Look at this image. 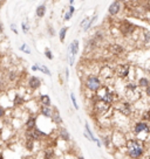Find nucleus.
<instances>
[{"instance_id":"7c9ffc66","label":"nucleus","mask_w":150,"mask_h":159,"mask_svg":"<svg viewBox=\"0 0 150 159\" xmlns=\"http://www.w3.org/2000/svg\"><path fill=\"white\" fill-rule=\"evenodd\" d=\"M47 32H48V35L49 36H54L56 34V32H55V29H54L53 26H48L47 27Z\"/></svg>"},{"instance_id":"c756f323","label":"nucleus","mask_w":150,"mask_h":159,"mask_svg":"<svg viewBox=\"0 0 150 159\" xmlns=\"http://www.w3.org/2000/svg\"><path fill=\"white\" fill-rule=\"evenodd\" d=\"M45 56H46L48 60H53V59H54V55H53V53L50 52L49 48H46V49H45Z\"/></svg>"},{"instance_id":"2eb2a0df","label":"nucleus","mask_w":150,"mask_h":159,"mask_svg":"<svg viewBox=\"0 0 150 159\" xmlns=\"http://www.w3.org/2000/svg\"><path fill=\"white\" fill-rule=\"evenodd\" d=\"M137 85H138L140 89H144L148 85H150V80L147 76H141L138 78V81H137Z\"/></svg>"},{"instance_id":"c85d7f7f","label":"nucleus","mask_w":150,"mask_h":159,"mask_svg":"<svg viewBox=\"0 0 150 159\" xmlns=\"http://www.w3.org/2000/svg\"><path fill=\"white\" fill-rule=\"evenodd\" d=\"M33 146H34V140L31 139V138H27V142H26V147L28 150H33Z\"/></svg>"},{"instance_id":"e433bc0d","label":"nucleus","mask_w":150,"mask_h":159,"mask_svg":"<svg viewBox=\"0 0 150 159\" xmlns=\"http://www.w3.org/2000/svg\"><path fill=\"white\" fill-rule=\"evenodd\" d=\"M8 75H10V77H8L10 81H14V80H17V73H15V72H11Z\"/></svg>"},{"instance_id":"37998d69","label":"nucleus","mask_w":150,"mask_h":159,"mask_svg":"<svg viewBox=\"0 0 150 159\" xmlns=\"http://www.w3.org/2000/svg\"><path fill=\"white\" fill-rule=\"evenodd\" d=\"M68 3H69V5H73L75 3V0H68Z\"/></svg>"},{"instance_id":"ddd939ff","label":"nucleus","mask_w":150,"mask_h":159,"mask_svg":"<svg viewBox=\"0 0 150 159\" xmlns=\"http://www.w3.org/2000/svg\"><path fill=\"white\" fill-rule=\"evenodd\" d=\"M39 100H40L41 105H44V107H52V100L49 97V95H46V94L40 95V98Z\"/></svg>"},{"instance_id":"ea45409f","label":"nucleus","mask_w":150,"mask_h":159,"mask_svg":"<svg viewBox=\"0 0 150 159\" xmlns=\"http://www.w3.org/2000/svg\"><path fill=\"white\" fill-rule=\"evenodd\" d=\"M65 74H66V80L68 81V78H69V69L68 68L65 69Z\"/></svg>"},{"instance_id":"b1692460","label":"nucleus","mask_w":150,"mask_h":159,"mask_svg":"<svg viewBox=\"0 0 150 159\" xmlns=\"http://www.w3.org/2000/svg\"><path fill=\"white\" fill-rule=\"evenodd\" d=\"M19 50L22 52V53H25V54H31V53H32V50H31V48H29V46H28L27 43H25V42L20 45Z\"/></svg>"},{"instance_id":"9b49d317","label":"nucleus","mask_w":150,"mask_h":159,"mask_svg":"<svg viewBox=\"0 0 150 159\" xmlns=\"http://www.w3.org/2000/svg\"><path fill=\"white\" fill-rule=\"evenodd\" d=\"M97 19H99V15H97V14H94L92 18H89L88 22L83 26V32H84V33H87V32H89V30L93 28V26L95 25V22H96Z\"/></svg>"},{"instance_id":"f704fd0d","label":"nucleus","mask_w":150,"mask_h":159,"mask_svg":"<svg viewBox=\"0 0 150 159\" xmlns=\"http://www.w3.org/2000/svg\"><path fill=\"white\" fill-rule=\"evenodd\" d=\"M143 120L144 122H148V120H150V109L145 112V115H143Z\"/></svg>"},{"instance_id":"393cba45","label":"nucleus","mask_w":150,"mask_h":159,"mask_svg":"<svg viewBox=\"0 0 150 159\" xmlns=\"http://www.w3.org/2000/svg\"><path fill=\"white\" fill-rule=\"evenodd\" d=\"M54 156V150L53 149H47L45 151V154H44V158L45 159H52Z\"/></svg>"},{"instance_id":"a878e982","label":"nucleus","mask_w":150,"mask_h":159,"mask_svg":"<svg viewBox=\"0 0 150 159\" xmlns=\"http://www.w3.org/2000/svg\"><path fill=\"white\" fill-rule=\"evenodd\" d=\"M24 102H25L24 97H21L20 95H15V97H14V105H21Z\"/></svg>"},{"instance_id":"6e6552de","label":"nucleus","mask_w":150,"mask_h":159,"mask_svg":"<svg viewBox=\"0 0 150 159\" xmlns=\"http://www.w3.org/2000/svg\"><path fill=\"white\" fill-rule=\"evenodd\" d=\"M109 52L114 56H120L126 52V49L122 45H120V43H111V45H109Z\"/></svg>"},{"instance_id":"58836bf2","label":"nucleus","mask_w":150,"mask_h":159,"mask_svg":"<svg viewBox=\"0 0 150 159\" xmlns=\"http://www.w3.org/2000/svg\"><path fill=\"white\" fill-rule=\"evenodd\" d=\"M144 94L147 95L148 97H150V85H148L147 88H144Z\"/></svg>"},{"instance_id":"aec40b11","label":"nucleus","mask_w":150,"mask_h":159,"mask_svg":"<svg viewBox=\"0 0 150 159\" xmlns=\"http://www.w3.org/2000/svg\"><path fill=\"white\" fill-rule=\"evenodd\" d=\"M93 39H94L97 43L101 42V41H103V40H104V34H103V32H102L101 29H97V30L95 32V34H94Z\"/></svg>"},{"instance_id":"c03bdc74","label":"nucleus","mask_w":150,"mask_h":159,"mask_svg":"<svg viewBox=\"0 0 150 159\" xmlns=\"http://www.w3.org/2000/svg\"><path fill=\"white\" fill-rule=\"evenodd\" d=\"M117 1H120V3L122 4V3H127V0H117Z\"/></svg>"},{"instance_id":"4468645a","label":"nucleus","mask_w":150,"mask_h":159,"mask_svg":"<svg viewBox=\"0 0 150 159\" xmlns=\"http://www.w3.org/2000/svg\"><path fill=\"white\" fill-rule=\"evenodd\" d=\"M53 109H52V107H41V109H40V114L44 116V117H46V118H52V115H53Z\"/></svg>"},{"instance_id":"dca6fc26","label":"nucleus","mask_w":150,"mask_h":159,"mask_svg":"<svg viewBox=\"0 0 150 159\" xmlns=\"http://www.w3.org/2000/svg\"><path fill=\"white\" fill-rule=\"evenodd\" d=\"M74 13H75V7H74L73 5H69L68 10L66 11V13H65V15H64V21H66V22L69 21V20L73 18Z\"/></svg>"},{"instance_id":"f8f14e48","label":"nucleus","mask_w":150,"mask_h":159,"mask_svg":"<svg viewBox=\"0 0 150 159\" xmlns=\"http://www.w3.org/2000/svg\"><path fill=\"white\" fill-rule=\"evenodd\" d=\"M46 13H47L46 4H41V5H39V6L35 8V15H37V18H39V19H42V18L46 15Z\"/></svg>"},{"instance_id":"09e8293b","label":"nucleus","mask_w":150,"mask_h":159,"mask_svg":"<svg viewBox=\"0 0 150 159\" xmlns=\"http://www.w3.org/2000/svg\"><path fill=\"white\" fill-rule=\"evenodd\" d=\"M80 1H84V0H80Z\"/></svg>"},{"instance_id":"cd10ccee","label":"nucleus","mask_w":150,"mask_h":159,"mask_svg":"<svg viewBox=\"0 0 150 159\" xmlns=\"http://www.w3.org/2000/svg\"><path fill=\"white\" fill-rule=\"evenodd\" d=\"M71 100H72V104H73L74 109L79 110V105H77V102H76V98H75V95L73 92H71Z\"/></svg>"},{"instance_id":"8fccbe9b","label":"nucleus","mask_w":150,"mask_h":159,"mask_svg":"<svg viewBox=\"0 0 150 159\" xmlns=\"http://www.w3.org/2000/svg\"><path fill=\"white\" fill-rule=\"evenodd\" d=\"M147 159H150V158H147Z\"/></svg>"},{"instance_id":"a19ab883","label":"nucleus","mask_w":150,"mask_h":159,"mask_svg":"<svg viewBox=\"0 0 150 159\" xmlns=\"http://www.w3.org/2000/svg\"><path fill=\"white\" fill-rule=\"evenodd\" d=\"M3 33H4V26L1 22H0V34H3Z\"/></svg>"},{"instance_id":"a211bd4d","label":"nucleus","mask_w":150,"mask_h":159,"mask_svg":"<svg viewBox=\"0 0 150 159\" xmlns=\"http://www.w3.org/2000/svg\"><path fill=\"white\" fill-rule=\"evenodd\" d=\"M68 29H69V28H68L67 26L61 27V29H60V32H59V39H60V42H65Z\"/></svg>"},{"instance_id":"f03ea898","label":"nucleus","mask_w":150,"mask_h":159,"mask_svg":"<svg viewBox=\"0 0 150 159\" xmlns=\"http://www.w3.org/2000/svg\"><path fill=\"white\" fill-rule=\"evenodd\" d=\"M84 85H86V88H87L89 91L96 92L103 84H102L101 77H99V76H96V75H91V76H88V77L86 78Z\"/></svg>"},{"instance_id":"9d476101","label":"nucleus","mask_w":150,"mask_h":159,"mask_svg":"<svg viewBox=\"0 0 150 159\" xmlns=\"http://www.w3.org/2000/svg\"><path fill=\"white\" fill-rule=\"evenodd\" d=\"M68 50H69L71 55L76 56L77 53H79V50H80V41H79L77 39L73 40V41L71 42V45H69V49H68Z\"/></svg>"},{"instance_id":"72a5a7b5","label":"nucleus","mask_w":150,"mask_h":159,"mask_svg":"<svg viewBox=\"0 0 150 159\" xmlns=\"http://www.w3.org/2000/svg\"><path fill=\"white\" fill-rule=\"evenodd\" d=\"M10 28H11V30L13 32L14 34H18V33H19V32H18V29H17V26H15V23H13V22H12V23L10 25Z\"/></svg>"},{"instance_id":"de8ad7c7","label":"nucleus","mask_w":150,"mask_h":159,"mask_svg":"<svg viewBox=\"0 0 150 159\" xmlns=\"http://www.w3.org/2000/svg\"><path fill=\"white\" fill-rule=\"evenodd\" d=\"M79 159H84V158L83 157H79Z\"/></svg>"},{"instance_id":"a18cd8bd","label":"nucleus","mask_w":150,"mask_h":159,"mask_svg":"<svg viewBox=\"0 0 150 159\" xmlns=\"http://www.w3.org/2000/svg\"><path fill=\"white\" fill-rule=\"evenodd\" d=\"M0 159H4V156H3L1 153H0Z\"/></svg>"},{"instance_id":"20e7f679","label":"nucleus","mask_w":150,"mask_h":159,"mask_svg":"<svg viewBox=\"0 0 150 159\" xmlns=\"http://www.w3.org/2000/svg\"><path fill=\"white\" fill-rule=\"evenodd\" d=\"M129 73H130V65H128V63L117 65L114 68V76H116L120 80H126L129 76Z\"/></svg>"},{"instance_id":"1a4fd4ad","label":"nucleus","mask_w":150,"mask_h":159,"mask_svg":"<svg viewBox=\"0 0 150 159\" xmlns=\"http://www.w3.org/2000/svg\"><path fill=\"white\" fill-rule=\"evenodd\" d=\"M27 85L29 89L32 90H37L41 87V80L38 77V76H31L27 81Z\"/></svg>"},{"instance_id":"4c0bfd02","label":"nucleus","mask_w":150,"mask_h":159,"mask_svg":"<svg viewBox=\"0 0 150 159\" xmlns=\"http://www.w3.org/2000/svg\"><path fill=\"white\" fill-rule=\"evenodd\" d=\"M5 115H6V109H5L4 107H1V105H0V118L5 117Z\"/></svg>"},{"instance_id":"473e14b6","label":"nucleus","mask_w":150,"mask_h":159,"mask_svg":"<svg viewBox=\"0 0 150 159\" xmlns=\"http://www.w3.org/2000/svg\"><path fill=\"white\" fill-rule=\"evenodd\" d=\"M68 57H69V59H68V62H69V66H71V67H73V66H74V62H75V57H76V56L69 55Z\"/></svg>"},{"instance_id":"f257e3e1","label":"nucleus","mask_w":150,"mask_h":159,"mask_svg":"<svg viewBox=\"0 0 150 159\" xmlns=\"http://www.w3.org/2000/svg\"><path fill=\"white\" fill-rule=\"evenodd\" d=\"M140 142L141 140H137V139L136 140L135 139H130V140L126 142L127 153L133 159H138L144 153V149H143V146H142V144Z\"/></svg>"},{"instance_id":"2f4dec72","label":"nucleus","mask_w":150,"mask_h":159,"mask_svg":"<svg viewBox=\"0 0 150 159\" xmlns=\"http://www.w3.org/2000/svg\"><path fill=\"white\" fill-rule=\"evenodd\" d=\"M110 142H111V139H110L109 137H104V138H103V144H104L106 147H109V146H110Z\"/></svg>"},{"instance_id":"39448f33","label":"nucleus","mask_w":150,"mask_h":159,"mask_svg":"<svg viewBox=\"0 0 150 159\" xmlns=\"http://www.w3.org/2000/svg\"><path fill=\"white\" fill-rule=\"evenodd\" d=\"M133 134L136 136V137H140L141 134H144L145 136L150 134V126L148 125L147 122L144 120H140V122H136L134 128H133Z\"/></svg>"},{"instance_id":"412c9836","label":"nucleus","mask_w":150,"mask_h":159,"mask_svg":"<svg viewBox=\"0 0 150 159\" xmlns=\"http://www.w3.org/2000/svg\"><path fill=\"white\" fill-rule=\"evenodd\" d=\"M52 120H53V123H55V124H62V118H61V116L59 115V112L55 110L54 112H53V115H52V118H50Z\"/></svg>"},{"instance_id":"c9c22d12","label":"nucleus","mask_w":150,"mask_h":159,"mask_svg":"<svg viewBox=\"0 0 150 159\" xmlns=\"http://www.w3.org/2000/svg\"><path fill=\"white\" fill-rule=\"evenodd\" d=\"M88 20H89V17H86V18H84V19H83V20H82V21L80 22L79 27H80V28H83V26H84V25H86V23L88 22Z\"/></svg>"},{"instance_id":"4be33fe9","label":"nucleus","mask_w":150,"mask_h":159,"mask_svg":"<svg viewBox=\"0 0 150 159\" xmlns=\"http://www.w3.org/2000/svg\"><path fill=\"white\" fill-rule=\"evenodd\" d=\"M59 135H60V137H61L64 140H66V142H68V140L71 139V136H69L68 131H67L65 128H61V129L59 130Z\"/></svg>"},{"instance_id":"5701e85b","label":"nucleus","mask_w":150,"mask_h":159,"mask_svg":"<svg viewBox=\"0 0 150 159\" xmlns=\"http://www.w3.org/2000/svg\"><path fill=\"white\" fill-rule=\"evenodd\" d=\"M37 68H38V72H41L42 74H46L47 76H50V75H52V74H50V70H49L48 67L45 66V65H38V63H37Z\"/></svg>"},{"instance_id":"0eeeda50","label":"nucleus","mask_w":150,"mask_h":159,"mask_svg":"<svg viewBox=\"0 0 150 159\" xmlns=\"http://www.w3.org/2000/svg\"><path fill=\"white\" fill-rule=\"evenodd\" d=\"M121 11H122V4L120 1H117V0L113 1L108 7V14L110 17H117L120 13H121Z\"/></svg>"},{"instance_id":"79ce46f5","label":"nucleus","mask_w":150,"mask_h":159,"mask_svg":"<svg viewBox=\"0 0 150 159\" xmlns=\"http://www.w3.org/2000/svg\"><path fill=\"white\" fill-rule=\"evenodd\" d=\"M31 69H32V72H38V68H37V65H34V66H32V67H31Z\"/></svg>"},{"instance_id":"f3484780","label":"nucleus","mask_w":150,"mask_h":159,"mask_svg":"<svg viewBox=\"0 0 150 159\" xmlns=\"http://www.w3.org/2000/svg\"><path fill=\"white\" fill-rule=\"evenodd\" d=\"M25 125H26V130H33L34 128H37V118L29 117Z\"/></svg>"},{"instance_id":"6ab92c4d","label":"nucleus","mask_w":150,"mask_h":159,"mask_svg":"<svg viewBox=\"0 0 150 159\" xmlns=\"http://www.w3.org/2000/svg\"><path fill=\"white\" fill-rule=\"evenodd\" d=\"M142 35H141V39L143 40L144 43H149L150 42V30L149 29H142Z\"/></svg>"},{"instance_id":"bb28decb","label":"nucleus","mask_w":150,"mask_h":159,"mask_svg":"<svg viewBox=\"0 0 150 159\" xmlns=\"http://www.w3.org/2000/svg\"><path fill=\"white\" fill-rule=\"evenodd\" d=\"M21 30L24 34H28L29 33V27L27 22H21Z\"/></svg>"},{"instance_id":"49530a36","label":"nucleus","mask_w":150,"mask_h":159,"mask_svg":"<svg viewBox=\"0 0 150 159\" xmlns=\"http://www.w3.org/2000/svg\"><path fill=\"white\" fill-rule=\"evenodd\" d=\"M1 134H3V130H1V129H0V136H1Z\"/></svg>"},{"instance_id":"423d86ee","label":"nucleus","mask_w":150,"mask_h":159,"mask_svg":"<svg viewBox=\"0 0 150 159\" xmlns=\"http://www.w3.org/2000/svg\"><path fill=\"white\" fill-rule=\"evenodd\" d=\"M117 111L120 114H122L123 116H130L133 114V108L129 101H122V102H118L117 105Z\"/></svg>"},{"instance_id":"7ed1b4c3","label":"nucleus","mask_w":150,"mask_h":159,"mask_svg":"<svg viewBox=\"0 0 150 159\" xmlns=\"http://www.w3.org/2000/svg\"><path fill=\"white\" fill-rule=\"evenodd\" d=\"M118 28H120V32L122 33L123 36H130V35H133V34L135 33L136 29H137L138 27H137L136 25H134L133 22H130L129 20L122 19V21L120 22Z\"/></svg>"}]
</instances>
